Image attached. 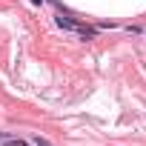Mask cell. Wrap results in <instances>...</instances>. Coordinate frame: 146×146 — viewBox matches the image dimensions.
<instances>
[{
  "label": "cell",
  "mask_w": 146,
  "mask_h": 146,
  "mask_svg": "<svg viewBox=\"0 0 146 146\" xmlns=\"http://www.w3.org/2000/svg\"><path fill=\"white\" fill-rule=\"evenodd\" d=\"M54 20H57V26H60V29L78 32V35H83V37H95V29H92V26H86V23H78V20H72V17H63V15H57Z\"/></svg>",
  "instance_id": "obj_1"
},
{
  "label": "cell",
  "mask_w": 146,
  "mask_h": 146,
  "mask_svg": "<svg viewBox=\"0 0 146 146\" xmlns=\"http://www.w3.org/2000/svg\"><path fill=\"white\" fill-rule=\"evenodd\" d=\"M32 143H35V146H52V143H49L43 135H35V137H32Z\"/></svg>",
  "instance_id": "obj_2"
},
{
  "label": "cell",
  "mask_w": 146,
  "mask_h": 146,
  "mask_svg": "<svg viewBox=\"0 0 146 146\" xmlns=\"http://www.w3.org/2000/svg\"><path fill=\"white\" fill-rule=\"evenodd\" d=\"M6 137H12V135H6V132H0V143H3V140H6Z\"/></svg>",
  "instance_id": "obj_3"
},
{
  "label": "cell",
  "mask_w": 146,
  "mask_h": 146,
  "mask_svg": "<svg viewBox=\"0 0 146 146\" xmlns=\"http://www.w3.org/2000/svg\"><path fill=\"white\" fill-rule=\"evenodd\" d=\"M32 3H43V0H32Z\"/></svg>",
  "instance_id": "obj_4"
}]
</instances>
